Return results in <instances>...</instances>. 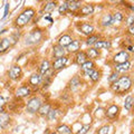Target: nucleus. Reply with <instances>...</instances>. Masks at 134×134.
Masks as SVG:
<instances>
[{"mask_svg":"<svg viewBox=\"0 0 134 134\" xmlns=\"http://www.w3.org/2000/svg\"><path fill=\"white\" fill-rule=\"evenodd\" d=\"M67 60H68V59H67L66 56L65 57H62V58H57V59H55V60H54V63H53V68L55 69V70L62 69L63 67H65Z\"/></svg>","mask_w":134,"mask_h":134,"instance_id":"9b49d317","label":"nucleus"},{"mask_svg":"<svg viewBox=\"0 0 134 134\" xmlns=\"http://www.w3.org/2000/svg\"><path fill=\"white\" fill-rule=\"evenodd\" d=\"M78 12L81 15H84V16L92 15L94 12V7H93V5H84L81 7V9L78 10Z\"/></svg>","mask_w":134,"mask_h":134,"instance_id":"a211bd4d","label":"nucleus"},{"mask_svg":"<svg viewBox=\"0 0 134 134\" xmlns=\"http://www.w3.org/2000/svg\"><path fill=\"white\" fill-rule=\"evenodd\" d=\"M50 110H52V107H50L49 104H44V105H41V106H40L38 113H39L41 116H47Z\"/></svg>","mask_w":134,"mask_h":134,"instance_id":"cd10ccee","label":"nucleus"},{"mask_svg":"<svg viewBox=\"0 0 134 134\" xmlns=\"http://www.w3.org/2000/svg\"><path fill=\"white\" fill-rule=\"evenodd\" d=\"M57 114H58V111H57V110H53V108H52V110L49 111L48 115H47L48 121H54V120H56Z\"/></svg>","mask_w":134,"mask_h":134,"instance_id":"72a5a7b5","label":"nucleus"},{"mask_svg":"<svg viewBox=\"0 0 134 134\" xmlns=\"http://www.w3.org/2000/svg\"><path fill=\"white\" fill-rule=\"evenodd\" d=\"M8 75H9V78L16 81V79H18L20 76H21V68H20L18 65H14V66H12L11 68L9 69V72H8Z\"/></svg>","mask_w":134,"mask_h":134,"instance_id":"423d86ee","label":"nucleus"},{"mask_svg":"<svg viewBox=\"0 0 134 134\" xmlns=\"http://www.w3.org/2000/svg\"><path fill=\"white\" fill-rule=\"evenodd\" d=\"M117 79H119V74L114 72V73H112V74H111V76H110V77H108V82L113 84V83H115Z\"/></svg>","mask_w":134,"mask_h":134,"instance_id":"e433bc0d","label":"nucleus"},{"mask_svg":"<svg viewBox=\"0 0 134 134\" xmlns=\"http://www.w3.org/2000/svg\"><path fill=\"white\" fill-rule=\"evenodd\" d=\"M81 84H82V81H81V78H79L78 76H75L73 77L72 79H70V82H69V87H70V90H76L78 88L79 86H81Z\"/></svg>","mask_w":134,"mask_h":134,"instance_id":"4be33fe9","label":"nucleus"},{"mask_svg":"<svg viewBox=\"0 0 134 134\" xmlns=\"http://www.w3.org/2000/svg\"><path fill=\"white\" fill-rule=\"evenodd\" d=\"M10 123V117L9 115H2L1 117H0V125H1V127H7L8 125H9Z\"/></svg>","mask_w":134,"mask_h":134,"instance_id":"c756f323","label":"nucleus"},{"mask_svg":"<svg viewBox=\"0 0 134 134\" xmlns=\"http://www.w3.org/2000/svg\"><path fill=\"white\" fill-rule=\"evenodd\" d=\"M79 47H81V41L79 40H73L68 46H67V50L69 53H77Z\"/></svg>","mask_w":134,"mask_h":134,"instance_id":"6ab92c4d","label":"nucleus"},{"mask_svg":"<svg viewBox=\"0 0 134 134\" xmlns=\"http://www.w3.org/2000/svg\"><path fill=\"white\" fill-rule=\"evenodd\" d=\"M127 50L134 54V45H131V46H127Z\"/></svg>","mask_w":134,"mask_h":134,"instance_id":"37998d69","label":"nucleus"},{"mask_svg":"<svg viewBox=\"0 0 134 134\" xmlns=\"http://www.w3.org/2000/svg\"><path fill=\"white\" fill-rule=\"evenodd\" d=\"M100 24H102V26L104 27H108L112 25V15L107 14V15H104L102 20H100Z\"/></svg>","mask_w":134,"mask_h":134,"instance_id":"bb28decb","label":"nucleus"},{"mask_svg":"<svg viewBox=\"0 0 134 134\" xmlns=\"http://www.w3.org/2000/svg\"><path fill=\"white\" fill-rule=\"evenodd\" d=\"M94 67H95V64L93 60H87L86 63H84V64L82 65V70L84 73L85 72H90V70H94Z\"/></svg>","mask_w":134,"mask_h":134,"instance_id":"b1692460","label":"nucleus"},{"mask_svg":"<svg viewBox=\"0 0 134 134\" xmlns=\"http://www.w3.org/2000/svg\"><path fill=\"white\" fill-rule=\"evenodd\" d=\"M35 15V10L32 8H28V9L24 10L16 19V26L18 27H23L25 25H27L29 21L31 20V18Z\"/></svg>","mask_w":134,"mask_h":134,"instance_id":"f03ea898","label":"nucleus"},{"mask_svg":"<svg viewBox=\"0 0 134 134\" xmlns=\"http://www.w3.org/2000/svg\"><path fill=\"white\" fill-rule=\"evenodd\" d=\"M67 5V10L72 11V12H76L81 9V1H77V0H72V1H66Z\"/></svg>","mask_w":134,"mask_h":134,"instance_id":"9d476101","label":"nucleus"},{"mask_svg":"<svg viewBox=\"0 0 134 134\" xmlns=\"http://www.w3.org/2000/svg\"><path fill=\"white\" fill-rule=\"evenodd\" d=\"M41 82V76H40V74H32L30 78H29V84H30L31 86L34 87H36L37 85H39Z\"/></svg>","mask_w":134,"mask_h":134,"instance_id":"412c9836","label":"nucleus"},{"mask_svg":"<svg viewBox=\"0 0 134 134\" xmlns=\"http://www.w3.org/2000/svg\"><path fill=\"white\" fill-rule=\"evenodd\" d=\"M119 113H120V107L119 106L117 105H111L107 108L106 115H107V117H110V119H115V117L119 115Z\"/></svg>","mask_w":134,"mask_h":134,"instance_id":"f8f14e48","label":"nucleus"},{"mask_svg":"<svg viewBox=\"0 0 134 134\" xmlns=\"http://www.w3.org/2000/svg\"><path fill=\"white\" fill-rule=\"evenodd\" d=\"M31 94V90L29 88L28 86H20L19 88H17L16 91V96L17 97H27V96H29Z\"/></svg>","mask_w":134,"mask_h":134,"instance_id":"6e6552de","label":"nucleus"},{"mask_svg":"<svg viewBox=\"0 0 134 134\" xmlns=\"http://www.w3.org/2000/svg\"><path fill=\"white\" fill-rule=\"evenodd\" d=\"M127 32L130 34V35L134 36V25H133V26H131V27H129V29H127Z\"/></svg>","mask_w":134,"mask_h":134,"instance_id":"79ce46f5","label":"nucleus"},{"mask_svg":"<svg viewBox=\"0 0 134 134\" xmlns=\"http://www.w3.org/2000/svg\"><path fill=\"white\" fill-rule=\"evenodd\" d=\"M11 46V43H10V39L9 38H3L0 40V54H3L6 53L9 47Z\"/></svg>","mask_w":134,"mask_h":134,"instance_id":"f3484780","label":"nucleus"},{"mask_svg":"<svg viewBox=\"0 0 134 134\" xmlns=\"http://www.w3.org/2000/svg\"><path fill=\"white\" fill-rule=\"evenodd\" d=\"M49 69H50L49 60L45 59V60L41 62L40 67H39V73H40V75H45V74H47V73L49 72Z\"/></svg>","mask_w":134,"mask_h":134,"instance_id":"aec40b11","label":"nucleus"},{"mask_svg":"<svg viewBox=\"0 0 134 134\" xmlns=\"http://www.w3.org/2000/svg\"><path fill=\"white\" fill-rule=\"evenodd\" d=\"M55 8H56V2L55 1H49L45 5L44 10H45V12H52Z\"/></svg>","mask_w":134,"mask_h":134,"instance_id":"7c9ffc66","label":"nucleus"},{"mask_svg":"<svg viewBox=\"0 0 134 134\" xmlns=\"http://www.w3.org/2000/svg\"><path fill=\"white\" fill-rule=\"evenodd\" d=\"M132 106H133V97L131 95H129V96H126V98L124 100V107H125V110L131 111Z\"/></svg>","mask_w":134,"mask_h":134,"instance_id":"c85d7f7f","label":"nucleus"},{"mask_svg":"<svg viewBox=\"0 0 134 134\" xmlns=\"http://www.w3.org/2000/svg\"><path fill=\"white\" fill-rule=\"evenodd\" d=\"M88 60V57H87V54L85 52H78L77 55H76V58H75V62H76L77 65H83L84 63H86Z\"/></svg>","mask_w":134,"mask_h":134,"instance_id":"4468645a","label":"nucleus"},{"mask_svg":"<svg viewBox=\"0 0 134 134\" xmlns=\"http://www.w3.org/2000/svg\"><path fill=\"white\" fill-rule=\"evenodd\" d=\"M132 86V79L130 76H122L120 77L115 83H113L111 87L112 90L115 92V93H119V94H123V93H126V92L130 91Z\"/></svg>","mask_w":134,"mask_h":134,"instance_id":"f257e3e1","label":"nucleus"},{"mask_svg":"<svg viewBox=\"0 0 134 134\" xmlns=\"http://www.w3.org/2000/svg\"><path fill=\"white\" fill-rule=\"evenodd\" d=\"M3 111H5V108H3V107H0V114H1V113H3Z\"/></svg>","mask_w":134,"mask_h":134,"instance_id":"a18cd8bd","label":"nucleus"},{"mask_svg":"<svg viewBox=\"0 0 134 134\" xmlns=\"http://www.w3.org/2000/svg\"><path fill=\"white\" fill-rule=\"evenodd\" d=\"M88 130H90V125H88V124L83 125V126H82V127L77 131V133H76V134H86L87 132H88Z\"/></svg>","mask_w":134,"mask_h":134,"instance_id":"f704fd0d","label":"nucleus"},{"mask_svg":"<svg viewBox=\"0 0 134 134\" xmlns=\"http://www.w3.org/2000/svg\"><path fill=\"white\" fill-rule=\"evenodd\" d=\"M123 20V14L120 11L115 12V14L112 15V25H116V24H120L122 23Z\"/></svg>","mask_w":134,"mask_h":134,"instance_id":"393cba45","label":"nucleus"},{"mask_svg":"<svg viewBox=\"0 0 134 134\" xmlns=\"http://www.w3.org/2000/svg\"><path fill=\"white\" fill-rule=\"evenodd\" d=\"M40 106H41V100L38 97H34V98H31L27 103L26 111L28 113H30V114H34V113H36V112L39 111Z\"/></svg>","mask_w":134,"mask_h":134,"instance_id":"7ed1b4c3","label":"nucleus"},{"mask_svg":"<svg viewBox=\"0 0 134 134\" xmlns=\"http://www.w3.org/2000/svg\"><path fill=\"white\" fill-rule=\"evenodd\" d=\"M41 36L43 34L39 29H36V30H32L31 32H29L27 37H26V44L27 45H32V44H36L41 39Z\"/></svg>","mask_w":134,"mask_h":134,"instance_id":"20e7f679","label":"nucleus"},{"mask_svg":"<svg viewBox=\"0 0 134 134\" xmlns=\"http://www.w3.org/2000/svg\"><path fill=\"white\" fill-rule=\"evenodd\" d=\"M72 41H73V38L69 35H63L58 39V45L62 46V47H67Z\"/></svg>","mask_w":134,"mask_h":134,"instance_id":"2eb2a0df","label":"nucleus"},{"mask_svg":"<svg viewBox=\"0 0 134 134\" xmlns=\"http://www.w3.org/2000/svg\"><path fill=\"white\" fill-rule=\"evenodd\" d=\"M79 30H81V32L84 34V35L91 36V35H93V32H94V27L92 26L91 24L83 23L79 25Z\"/></svg>","mask_w":134,"mask_h":134,"instance_id":"0eeeda50","label":"nucleus"},{"mask_svg":"<svg viewBox=\"0 0 134 134\" xmlns=\"http://www.w3.org/2000/svg\"><path fill=\"white\" fill-rule=\"evenodd\" d=\"M96 41H98V36L97 35H91V36H88V38L86 39V44L88 46H92V45L94 46V44Z\"/></svg>","mask_w":134,"mask_h":134,"instance_id":"2f4dec72","label":"nucleus"},{"mask_svg":"<svg viewBox=\"0 0 134 134\" xmlns=\"http://www.w3.org/2000/svg\"><path fill=\"white\" fill-rule=\"evenodd\" d=\"M130 58H131V56H130L129 52H126V50H122V52L116 54V55L114 56V58H113V60H114V63L117 65V64H123V63L130 62Z\"/></svg>","mask_w":134,"mask_h":134,"instance_id":"39448f33","label":"nucleus"},{"mask_svg":"<svg viewBox=\"0 0 134 134\" xmlns=\"http://www.w3.org/2000/svg\"><path fill=\"white\" fill-rule=\"evenodd\" d=\"M131 62H126V63H123V64H117L115 66V73L117 74H121V73H126L131 69Z\"/></svg>","mask_w":134,"mask_h":134,"instance_id":"1a4fd4ad","label":"nucleus"},{"mask_svg":"<svg viewBox=\"0 0 134 134\" xmlns=\"http://www.w3.org/2000/svg\"><path fill=\"white\" fill-rule=\"evenodd\" d=\"M56 132L58 134H72V129H70L68 125H59L57 129H56Z\"/></svg>","mask_w":134,"mask_h":134,"instance_id":"5701e85b","label":"nucleus"},{"mask_svg":"<svg viewBox=\"0 0 134 134\" xmlns=\"http://www.w3.org/2000/svg\"><path fill=\"white\" fill-rule=\"evenodd\" d=\"M86 54H87V57L91 58V60L96 59V58H98V56H99L98 49H95V48H90Z\"/></svg>","mask_w":134,"mask_h":134,"instance_id":"a878e982","label":"nucleus"},{"mask_svg":"<svg viewBox=\"0 0 134 134\" xmlns=\"http://www.w3.org/2000/svg\"><path fill=\"white\" fill-rule=\"evenodd\" d=\"M53 56L56 58H62V57H65V48L62 47V46L57 45V46H54L53 48Z\"/></svg>","mask_w":134,"mask_h":134,"instance_id":"ddd939ff","label":"nucleus"},{"mask_svg":"<svg viewBox=\"0 0 134 134\" xmlns=\"http://www.w3.org/2000/svg\"><path fill=\"white\" fill-rule=\"evenodd\" d=\"M6 102H7V100H6V98L3 97L2 95H0V107H3V106H5Z\"/></svg>","mask_w":134,"mask_h":134,"instance_id":"ea45409f","label":"nucleus"},{"mask_svg":"<svg viewBox=\"0 0 134 134\" xmlns=\"http://www.w3.org/2000/svg\"><path fill=\"white\" fill-rule=\"evenodd\" d=\"M90 78H91V81L92 82H97L98 79L100 78V72H98V70H93V73L91 74V76H90Z\"/></svg>","mask_w":134,"mask_h":134,"instance_id":"473e14b6","label":"nucleus"},{"mask_svg":"<svg viewBox=\"0 0 134 134\" xmlns=\"http://www.w3.org/2000/svg\"><path fill=\"white\" fill-rule=\"evenodd\" d=\"M108 130H110V127H108L107 125H104V126H102L98 130L97 134H108Z\"/></svg>","mask_w":134,"mask_h":134,"instance_id":"4c0bfd02","label":"nucleus"},{"mask_svg":"<svg viewBox=\"0 0 134 134\" xmlns=\"http://www.w3.org/2000/svg\"><path fill=\"white\" fill-rule=\"evenodd\" d=\"M111 41L108 40H98L94 44L95 49H110L111 48Z\"/></svg>","mask_w":134,"mask_h":134,"instance_id":"dca6fc26","label":"nucleus"},{"mask_svg":"<svg viewBox=\"0 0 134 134\" xmlns=\"http://www.w3.org/2000/svg\"><path fill=\"white\" fill-rule=\"evenodd\" d=\"M45 20H47V21H49V23H53V19L50 18V17H45Z\"/></svg>","mask_w":134,"mask_h":134,"instance_id":"c03bdc74","label":"nucleus"},{"mask_svg":"<svg viewBox=\"0 0 134 134\" xmlns=\"http://www.w3.org/2000/svg\"><path fill=\"white\" fill-rule=\"evenodd\" d=\"M52 134H58V133H57V132H54V133H52Z\"/></svg>","mask_w":134,"mask_h":134,"instance_id":"49530a36","label":"nucleus"},{"mask_svg":"<svg viewBox=\"0 0 134 134\" xmlns=\"http://www.w3.org/2000/svg\"><path fill=\"white\" fill-rule=\"evenodd\" d=\"M8 12H9V3H6L5 5V12H3V18H6L8 16Z\"/></svg>","mask_w":134,"mask_h":134,"instance_id":"58836bf2","label":"nucleus"},{"mask_svg":"<svg viewBox=\"0 0 134 134\" xmlns=\"http://www.w3.org/2000/svg\"><path fill=\"white\" fill-rule=\"evenodd\" d=\"M127 25H129V27H131L134 25V17H130L129 20H127Z\"/></svg>","mask_w":134,"mask_h":134,"instance_id":"a19ab883","label":"nucleus"},{"mask_svg":"<svg viewBox=\"0 0 134 134\" xmlns=\"http://www.w3.org/2000/svg\"><path fill=\"white\" fill-rule=\"evenodd\" d=\"M58 11H59V14L60 15H65L67 11V5H66V2H63L62 5L59 6V8H58Z\"/></svg>","mask_w":134,"mask_h":134,"instance_id":"c9c22d12","label":"nucleus"}]
</instances>
